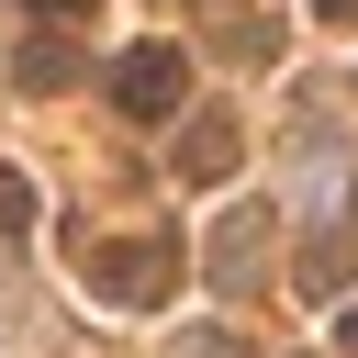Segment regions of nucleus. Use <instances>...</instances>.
<instances>
[{"instance_id": "f257e3e1", "label": "nucleus", "mask_w": 358, "mask_h": 358, "mask_svg": "<svg viewBox=\"0 0 358 358\" xmlns=\"http://www.w3.org/2000/svg\"><path fill=\"white\" fill-rule=\"evenodd\" d=\"M78 280H90V302H112V313H157V302L179 291V246H168V235H123V246H101Z\"/></svg>"}, {"instance_id": "f03ea898", "label": "nucleus", "mask_w": 358, "mask_h": 358, "mask_svg": "<svg viewBox=\"0 0 358 358\" xmlns=\"http://www.w3.org/2000/svg\"><path fill=\"white\" fill-rule=\"evenodd\" d=\"M179 90H190V56H179V45H134V56H112V101H123L134 123L179 112Z\"/></svg>"}, {"instance_id": "7ed1b4c3", "label": "nucleus", "mask_w": 358, "mask_h": 358, "mask_svg": "<svg viewBox=\"0 0 358 358\" xmlns=\"http://www.w3.org/2000/svg\"><path fill=\"white\" fill-rule=\"evenodd\" d=\"M257 257H268V201H235V213L213 224V246H201V268H213V291H257V280H268Z\"/></svg>"}, {"instance_id": "20e7f679", "label": "nucleus", "mask_w": 358, "mask_h": 358, "mask_svg": "<svg viewBox=\"0 0 358 358\" xmlns=\"http://www.w3.org/2000/svg\"><path fill=\"white\" fill-rule=\"evenodd\" d=\"M291 280H302V291H313V302H324V291H347V280H358V213H347V201H336V213H324V235H313V246H302V268H291Z\"/></svg>"}, {"instance_id": "39448f33", "label": "nucleus", "mask_w": 358, "mask_h": 358, "mask_svg": "<svg viewBox=\"0 0 358 358\" xmlns=\"http://www.w3.org/2000/svg\"><path fill=\"white\" fill-rule=\"evenodd\" d=\"M235 145H246V134H235V112H190V134H179V179H224V168H235Z\"/></svg>"}, {"instance_id": "423d86ee", "label": "nucleus", "mask_w": 358, "mask_h": 358, "mask_svg": "<svg viewBox=\"0 0 358 358\" xmlns=\"http://www.w3.org/2000/svg\"><path fill=\"white\" fill-rule=\"evenodd\" d=\"M11 78H22V90H78V45H67V34H34V45L11 56Z\"/></svg>"}, {"instance_id": "0eeeda50", "label": "nucleus", "mask_w": 358, "mask_h": 358, "mask_svg": "<svg viewBox=\"0 0 358 358\" xmlns=\"http://www.w3.org/2000/svg\"><path fill=\"white\" fill-rule=\"evenodd\" d=\"M34 213H45V201H34V179L0 157V235H34Z\"/></svg>"}, {"instance_id": "6e6552de", "label": "nucleus", "mask_w": 358, "mask_h": 358, "mask_svg": "<svg viewBox=\"0 0 358 358\" xmlns=\"http://www.w3.org/2000/svg\"><path fill=\"white\" fill-rule=\"evenodd\" d=\"M224 45L257 67V56H280V22H257V11H224Z\"/></svg>"}, {"instance_id": "1a4fd4ad", "label": "nucleus", "mask_w": 358, "mask_h": 358, "mask_svg": "<svg viewBox=\"0 0 358 358\" xmlns=\"http://www.w3.org/2000/svg\"><path fill=\"white\" fill-rule=\"evenodd\" d=\"M179 358H235V336H190V347H179Z\"/></svg>"}, {"instance_id": "9d476101", "label": "nucleus", "mask_w": 358, "mask_h": 358, "mask_svg": "<svg viewBox=\"0 0 358 358\" xmlns=\"http://www.w3.org/2000/svg\"><path fill=\"white\" fill-rule=\"evenodd\" d=\"M336 358H358V302H347V313H336Z\"/></svg>"}, {"instance_id": "9b49d317", "label": "nucleus", "mask_w": 358, "mask_h": 358, "mask_svg": "<svg viewBox=\"0 0 358 358\" xmlns=\"http://www.w3.org/2000/svg\"><path fill=\"white\" fill-rule=\"evenodd\" d=\"M313 11H324V22H347V34H358V0H313Z\"/></svg>"}, {"instance_id": "f8f14e48", "label": "nucleus", "mask_w": 358, "mask_h": 358, "mask_svg": "<svg viewBox=\"0 0 358 358\" xmlns=\"http://www.w3.org/2000/svg\"><path fill=\"white\" fill-rule=\"evenodd\" d=\"M22 11H90V0H22Z\"/></svg>"}]
</instances>
